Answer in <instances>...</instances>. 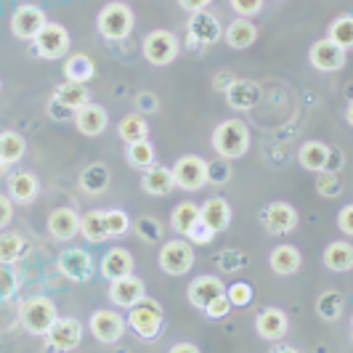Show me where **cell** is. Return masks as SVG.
<instances>
[{
    "instance_id": "6da1fadb",
    "label": "cell",
    "mask_w": 353,
    "mask_h": 353,
    "mask_svg": "<svg viewBox=\"0 0 353 353\" xmlns=\"http://www.w3.org/2000/svg\"><path fill=\"white\" fill-rule=\"evenodd\" d=\"M212 149L223 159L242 157L250 149V128L236 117L223 120L212 130Z\"/></svg>"
},
{
    "instance_id": "7a4b0ae2",
    "label": "cell",
    "mask_w": 353,
    "mask_h": 353,
    "mask_svg": "<svg viewBox=\"0 0 353 353\" xmlns=\"http://www.w3.org/2000/svg\"><path fill=\"white\" fill-rule=\"evenodd\" d=\"M128 327L141 337V340H154V337L162 332V321H165V314H162V305H159L154 298H146L143 295L136 305L128 308Z\"/></svg>"
},
{
    "instance_id": "3957f363",
    "label": "cell",
    "mask_w": 353,
    "mask_h": 353,
    "mask_svg": "<svg viewBox=\"0 0 353 353\" xmlns=\"http://www.w3.org/2000/svg\"><path fill=\"white\" fill-rule=\"evenodd\" d=\"M96 27H99L101 37L120 43V40H125V37L133 32V27H136V14H133L130 6H125V3H106L104 8L99 11Z\"/></svg>"
},
{
    "instance_id": "277c9868",
    "label": "cell",
    "mask_w": 353,
    "mask_h": 353,
    "mask_svg": "<svg viewBox=\"0 0 353 353\" xmlns=\"http://www.w3.org/2000/svg\"><path fill=\"white\" fill-rule=\"evenodd\" d=\"M56 316H59V311H56L53 301L40 298V295L27 298V301L19 305V324H21L30 335L43 337L48 332V327L56 321Z\"/></svg>"
},
{
    "instance_id": "5b68a950",
    "label": "cell",
    "mask_w": 353,
    "mask_h": 353,
    "mask_svg": "<svg viewBox=\"0 0 353 353\" xmlns=\"http://www.w3.org/2000/svg\"><path fill=\"white\" fill-rule=\"evenodd\" d=\"M143 59L152 64V67H168L178 59L181 51V43L173 32L168 30H152L149 35L143 37Z\"/></svg>"
},
{
    "instance_id": "8992f818",
    "label": "cell",
    "mask_w": 353,
    "mask_h": 353,
    "mask_svg": "<svg viewBox=\"0 0 353 353\" xmlns=\"http://www.w3.org/2000/svg\"><path fill=\"white\" fill-rule=\"evenodd\" d=\"M194 265V248L186 239H170L159 250V268L168 276H183Z\"/></svg>"
},
{
    "instance_id": "52a82bcc",
    "label": "cell",
    "mask_w": 353,
    "mask_h": 353,
    "mask_svg": "<svg viewBox=\"0 0 353 353\" xmlns=\"http://www.w3.org/2000/svg\"><path fill=\"white\" fill-rule=\"evenodd\" d=\"M43 337H46V348H51V351H74L83 343V324L72 316H56V321Z\"/></svg>"
},
{
    "instance_id": "ba28073f",
    "label": "cell",
    "mask_w": 353,
    "mask_h": 353,
    "mask_svg": "<svg viewBox=\"0 0 353 353\" xmlns=\"http://www.w3.org/2000/svg\"><path fill=\"white\" fill-rule=\"evenodd\" d=\"M70 43H72L70 32H67L61 24H53V21H48V24L32 37V48H35V53L40 56V59H48V61L67 56Z\"/></svg>"
},
{
    "instance_id": "9c48e42d",
    "label": "cell",
    "mask_w": 353,
    "mask_h": 353,
    "mask_svg": "<svg viewBox=\"0 0 353 353\" xmlns=\"http://www.w3.org/2000/svg\"><path fill=\"white\" fill-rule=\"evenodd\" d=\"M90 335L96 337L101 345H114L120 343L128 330V321H125L117 311H109V308H99L93 311V316L88 319Z\"/></svg>"
},
{
    "instance_id": "30bf717a",
    "label": "cell",
    "mask_w": 353,
    "mask_h": 353,
    "mask_svg": "<svg viewBox=\"0 0 353 353\" xmlns=\"http://www.w3.org/2000/svg\"><path fill=\"white\" fill-rule=\"evenodd\" d=\"M173 181L183 192H196L208 183V162L196 154H186L173 165Z\"/></svg>"
},
{
    "instance_id": "8fae6325",
    "label": "cell",
    "mask_w": 353,
    "mask_h": 353,
    "mask_svg": "<svg viewBox=\"0 0 353 353\" xmlns=\"http://www.w3.org/2000/svg\"><path fill=\"white\" fill-rule=\"evenodd\" d=\"M261 223L268 234H290V231L298 229V210L290 205V202H268L263 210H261Z\"/></svg>"
},
{
    "instance_id": "7c38bea8",
    "label": "cell",
    "mask_w": 353,
    "mask_h": 353,
    "mask_svg": "<svg viewBox=\"0 0 353 353\" xmlns=\"http://www.w3.org/2000/svg\"><path fill=\"white\" fill-rule=\"evenodd\" d=\"M59 271L74 284L88 282L93 276V255L83 248H70L59 255Z\"/></svg>"
},
{
    "instance_id": "4fadbf2b",
    "label": "cell",
    "mask_w": 353,
    "mask_h": 353,
    "mask_svg": "<svg viewBox=\"0 0 353 353\" xmlns=\"http://www.w3.org/2000/svg\"><path fill=\"white\" fill-rule=\"evenodd\" d=\"M308 61H311V67L319 72H337L345 67V61H348V53L343 51L340 46H335L332 40H327V37H321L316 40L314 46H311V51H308Z\"/></svg>"
},
{
    "instance_id": "5bb4252c",
    "label": "cell",
    "mask_w": 353,
    "mask_h": 353,
    "mask_svg": "<svg viewBox=\"0 0 353 353\" xmlns=\"http://www.w3.org/2000/svg\"><path fill=\"white\" fill-rule=\"evenodd\" d=\"M46 24H48L46 11L37 8V6H30V3L19 6L17 11H14V17H11V30H14V35H17L19 40H30V43H32V37H35Z\"/></svg>"
},
{
    "instance_id": "9a60e30c",
    "label": "cell",
    "mask_w": 353,
    "mask_h": 353,
    "mask_svg": "<svg viewBox=\"0 0 353 353\" xmlns=\"http://www.w3.org/2000/svg\"><path fill=\"white\" fill-rule=\"evenodd\" d=\"M221 35H223V32H221V24H218V19L212 17V14H208V11L192 14V19H189V46H192V48L218 43Z\"/></svg>"
},
{
    "instance_id": "2e32d148",
    "label": "cell",
    "mask_w": 353,
    "mask_h": 353,
    "mask_svg": "<svg viewBox=\"0 0 353 353\" xmlns=\"http://www.w3.org/2000/svg\"><path fill=\"white\" fill-rule=\"evenodd\" d=\"M143 295H146V284L139 276H133V274L109 282V298L117 308H130V305H136L141 301Z\"/></svg>"
},
{
    "instance_id": "e0dca14e",
    "label": "cell",
    "mask_w": 353,
    "mask_h": 353,
    "mask_svg": "<svg viewBox=\"0 0 353 353\" xmlns=\"http://www.w3.org/2000/svg\"><path fill=\"white\" fill-rule=\"evenodd\" d=\"M74 125H77V130H80L83 136L96 139V136H101V133L106 130V125H109V114H106V109L101 104L88 101L85 106L74 109Z\"/></svg>"
},
{
    "instance_id": "ac0fdd59",
    "label": "cell",
    "mask_w": 353,
    "mask_h": 353,
    "mask_svg": "<svg viewBox=\"0 0 353 353\" xmlns=\"http://www.w3.org/2000/svg\"><path fill=\"white\" fill-rule=\"evenodd\" d=\"M255 330H258V335L268 340V343H274V340H282L287 335V330H290V321H287V314L279 311V308H274V305H268L263 308L258 316H255Z\"/></svg>"
},
{
    "instance_id": "d6986e66",
    "label": "cell",
    "mask_w": 353,
    "mask_h": 353,
    "mask_svg": "<svg viewBox=\"0 0 353 353\" xmlns=\"http://www.w3.org/2000/svg\"><path fill=\"white\" fill-rule=\"evenodd\" d=\"M258 101H261V88L252 80H239L236 77L226 88V104L236 112H250Z\"/></svg>"
},
{
    "instance_id": "ffe728a7",
    "label": "cell",
    "mask_w": 353,
    "mask_h": 353,
    "mask_svg": "<svg viewBox=\"0 0 353 353\" xmlns=\"http://www.w3.org/2000/svg\"><path fill=\"white\" fill-rule=\"evenodd\" d=\"M223 292H226V284L221 282L218 276H212V274L196 276L194 282L189 284V290H186L189 303H192L194 308H205L212 298H218V295H223Z\"/></svg>"
},
{
    "instance_id": "44dd1931",
    "label": "cell",
    "mask_w": 353,
    "mask_h": 353,
    "mask_svg": "<svg viewBox=\"0 0 353 353\" xmlns=\"http://www.w3.org/2000/svg\"><path fill=\"white\" fill-rule=\"evenodd\" d=\"M37 194H40V181H37L35 173L19 170V173L8 176V196H11V202L30 205V202L37 199Z\"/></svg>"
},
{
    "instance_id": "7402d4cb",
    "label": "cell",
    "mask_w": 353,
    "mask_h": 353,
    "mask_svg": "<svg viewBox=\"0 0 353 353\" xmlns=\"http://www.w3.org/2000/svg\"><path fill=\"white\" fill-rule=\"evenodd\" d=\"M48 234L53 239H74V234H80V215L72 208H56L48 215Z\"/></svg>"
},
{
    "instance_id": "603a6c76",
    "label": "cell",
    "mask_w": 353,
    "mask_h": 353,
    "mask_svg": "<svg viewBox=\"0 0 353 353\" xmlns=\"http://www.w3.org/2000/svg\"><path fill=\"white\" fill-rule=\"evenodd\" d=\"M173 186H176V181H173V170H170V168H165V165H149V168L143 170L141 189L149 196L170 194Z\"/></svg>"
},
{
    "instance_id": "cb8c5ba5",
    "label": "cell",
    "mask_w": 353,
    "mask_h": 353,
    "mask_svg": "<svg viewBox=\"0 0 353 353\" xmlns=\"http://www.w3.org/2000/svg\"><path fill=\"white\" fill-rule=\"evenodd\" d=\"M199 218H202V221H205L215 234L226 231L229 229V223H231L229 202H226L223 196H210V199H205V205L199 208Z\"/></svg>"
},
{
    "instance_id": "d4e9b609",
    "label": "cell",
    "mask_w": 353,
    "mask_h": 353,
    "mask_svg": "<svg viewBox=\"0 0 353 353\" xmlns=\"http://www.w3.org/2000/svg\"><path fill=\"white\" fill-rule=\"evenodd\" d=\"M268 263H271V271H274V274H279V276H292V274L301 271L303 255L295 245H279V248L271 250Z\"/></svg>"
},
{
    "instance_id": "484cf974",
    "label": "cell",
    "mask_w": 353,
    "mask_h": 353,
    "mask_svg": "<svg viewBox=\"0 0 353 353\" xmlns=\"http://www.w3.org/2000/svg\"><path fill=\"white\" fill-rule=\"evenodd\" d=\"M101 274H104L109 282L133 274V255L125 248H112L104 258H101Z\"/></svg>"
},
{
    "instance_id": "4316f807",
    "label": "cell",
    "mask_w": 353,
    "mask_h": 353,
    "mask_svg": "<svg viewBox=\"0 0 353 353\" xmlns=\"http://www.w3.org/2000/svg\"><path fill=\"white\" fill-rule=\"evenodd\" d=\"M223 37H226V43H229L234 51H245V48H250L255 40H258V27L250 21V19H234L229 24V30L223 32Z\"/></svg>"
},
{
    "instance_id": "83f0119b",
    "label": "cell",
    "mask_w": 353,
    "mask_h": 353,
    "mask_svg": "<svg viewBox=\"0 0 353 353\" xmlns=\"http://www.w3.org/2000/svg\"><path fill=\"white\" fill-rule=\"evenodd\" d=\"M27 152V141L24 136L17 130H3L0 133V168H8V165H17L19 159L24 157Z\"/></svg>"
},
{
    "instance_id": "f1b7e54d",
    "label": "cell",
    "mask_w": 353,
    "mask_h": 353,
    "mask_svg": "<svg viewBox=\"0 0 353 353\" xmlns=\"http://www.w3.org/2000/svg\"><path fill=\"white\" fill-rule=\"evenodd\" d=\"M80 234L83 239H88L93 245L109 239V231H106V210H88L80 215Z\"/></svg>"
},
{
    "instance_id": "f546056e",
    "label": "cell",
    "mask_w": 353,
    "mask_h": 353,
    "mask_svg": "<svg viewBox=\"0 0 353 353\" xmlns=\"http://www.w3.org/2000/svg\"><path fill=\"white\" fill-rule=\"evenodd\" d=\"M321 261H324V265L330 271L345 274V271H351L353 265V248L348 242H330L327 250H324V255H321Z\"/></svg>"
},
{
    "instance_id": "4dcf8cb0",
    "label": "cell",
    "mask_w": 353,
    "mask_h": 353,
    "mask_svg": "<svg viewBox=\"0 0 353 353\" xmlns=\"http://www.w3.org/2000/svg\"><path fill=\"white\" fill-rule=\"evenodd\" d=\"M64 77L70 80V83H83V85H88V80H93V74H96V64H93V59H88L85 53H72L70 59L64 61Z\"/></svg>"
},
{
    "instance_id": "1f68e13d",
    "label": "cell",
    "mask_w": 353,
    "mask_h": 353,
    "mask_svg": "<svg viewBox=\"0 0 353 353\" xmlns=\"http://www.w3.org/2000/svg\"><path fill=\"white\" fill-rule=\"evenodd\" d=\"M327 154H330V146L324 141H305L301 146V152H298V159H301V165L305 170L319 173L327 165Z\"/></svg>"
},
{
    "instance_id": "d6a6232c",
    "label": "cell",
    "mask_w": 353,
    "mask_h": 353,
    "mask_svg": "<svg viewBox=\"0 0 353 353\" xmlns=\"http://www.w3.org/2000/svg\"><path fill=\"white\" fill-rule=\"evenodd\" d=\"M345 311V295L337 290H327L321 292L316 301V316L321 321H337Z\"/></svg>"
},
{
    "instance_id": "836d02e7",
    "label": "cell",
    "mask_w": 353,
    "mask_h": 353,
    "mask_svg": "<svg viewBox=\"0 0 353 353\" xmlns=\"http://www.w3.org/2000/svg\"><path fill=\"white\" fill-rule=\"evenodd\" d=\"M109 168L101 165V162H93L88 165L85 170H83V176H80V186H83V192L85 194H101L106 192V186H109Z\"/></svg>"
},
{
    "instance_id": "e575fe53",
    "label": "cell",
    "mask_w": 353,
    "mask_h": 353,
    "mask_svg": "<svg viewBox=\"0 0 353 353\" xmlns=\"http://www.w3.org/2000/svg\"><path fill=\"white\" fill-rule=\"evenodd\" d=\"M27 250H30V242L21 234H17V231L0 234V263H17L21 255H27Z\"/></svg>"
},
{
    "instance_id": "d590c367",
    "label": "cell",
    "mask_w": 353,
    "mask_h": 353,
    "mask_svg": "<svg viewBox=\"0 0 353 353\" xmlns=\"http://www.w3.org/2000/svg\"><path fill=\"white\" fill-rule=\"evenodd\" d=\"M196 221H199V205H194V202H181V205H176L173 212H170L173 231L181 234V236H186Z\"/></svg>"
},
{
    "instance_id": "8d00e7d4",
    "label": "cell",
    "mask_w": 353,
    "mask_h": 353,
    "mask_svg": "<svg viewBox=\"0 0 353 353\" xmlns=\"http://www.w3.org/2000/svg\"><path fill=\"white\" fill-rule=\"evenodd\" d=\"M53 96H56L61 104L70 106V109H80V106H85L90 101L88 88H85L83 83H70V80H64L59 88L53 90Z\"/></svg>"
},
{
    "instance_id": "74e56055",
    "label": "cell",
    "mask_w": 353,
    "mask_h": 353,
    "mask_svg": "<svg viewBox=\"0 0 353 353\" xmlns=\"http://www.w3.org/2000/svg\"><path fill=\"white\" fill-rule=\"evenodd\" d=\"M154 157H157V152H154V146H152L149 139L125 143V159H128L133 168H139V170H146L149 165H154Z\"/></svg>"
},
{
    "instance_id": "f35d334b",
    "label": "cell",
    "mask_w": 353,
    "mask_h": 353,
    "mask_svg": "<svg viewBox=\"0 0 353 353\" xmlns=\"http://www.w3.org/2000/svg\"><path fill=\"white\" fill-rule=\"evenodd\" d=\"M117 133H120V139L125 143L143 141V139H149V125H146L141 114H125L120 125H117Z\"/></svg>"
},
{
    "instance_id": "ab89813d",
    "label": "cell",
    "mask_w": 353,
    "mask_h": 353,
    "mask_svg": "<svg viewBox=\"0 0 353 353\" xmlns=\"http://www.w3.org/2000/svg\"><path fill=\"white\" fill-rule=\"evenodd\" d=\"M327 40H332L335 46H340L343 51L348 53L353 46V19L351 14H345V17H337L332 24H330V35Z\"/></svg>"
},
{
    "instance_id": "60d3db41",
    "label": "cell",
    "mask_w": 353,
    "mask_h": 353,
    "mask_svg": "<svg viewBox=\"0 0 353 353\" xmlns=\"http://www.w3.org/2000/svg\"><path fill=\"white\" fill-rule=\"evenodd\" d=\"M133 231H136V236L141 242H157L159 236H162V223H159L157 218H152V215H143V218H139L133 223Z\"/></svg>"
},
{
    "instance_id": "b9f144b4",
    "label": "cell",
    "mask_w": 353,
    "mask_h": 353,
    "mask_svg": "<svg viewBox=\"0 0 353 353\" xmlns=\"http://www.w3.org/2000/svg\"><path fill=\"white\" fill-rule=\"evenodd\" d=\"M215 263H218V268H221L223 274H234V271H239V268L248 265V258H245V252L229 248V250H221V252H218Z\"/></svg>"
},
{
    "instance_id": "7bdbcfd3",
    "label": "cell",
    "mask_w": 353,
    "mask_h": 353,
    "mask_svg": "<svg viewBox=\"0 0 353 353\" xmlns=\"http://www.w3.org/2000/svg\"><path fill=\"white\" fill-rule=\"evenodd\" d=\"M316 192L321 196H327V199H332L343 192V181L337 173H330V170H319V178H316Z\"/></svg>"
},
{
    "instance_id": "ee69618b",
    "label": "cell",
    "mask_w": 353,
    "mask_h": 353,
    "mask_svg": "<svg viewBox=\"0 0 353 353\" xmlns=\"http://www.w3.org/2000/svg\"><path fill=\"white\" fill-rule=\"evenodd\" d=\"M130 229V218L125 210H106V231L109 236H123Z\"/></svg>"
},
{
    "instance_id": "f6af8a7d",
    "label": "cell",
    "mask_w": 353,
    "mask_h": 353,
    "mask_svg": "<svg viewBox=\"0 0 353 353\" xmlns=\"http://www.w3.org/2000/svg\"><path fill=\"white\" fill-rule=\"evenodd\" d=\"M226 298L231 301V305H236V308H248L250 303H252V287L248 282H236L226 287Z\"/></svg>"
},
{
    "instance_id": "bcb514c9",
    "label": "cell",
    "mask_w": 353,
    "mask_h": 353,
    "mask_svg": "<svg viewBox=\"0 0 353 353\" xmlns=\"http://www.w3.org/2000/svg\"><path fill=\"white\" fill-rule=\"evenodd\" d=\"M19 290L17 274L11 271V265L0 263V301H11Z\"/></svg>"
},
{
    "instance_id": "7dc6e473",
    "label": "cell",
    "mask_w": 353,
    "mask_h": 353,
    "mask_svg": "<svg viewBox=\"0 0 353 353\" xmlns=\"http://www.w3.org/2000/svg\"><path fill=\"white\" fill-rule=\"evenodd\" d=\"M231 308H234V305H231V301L226 298V292H223V295L212 298V301L208 303V305H205L202 311L208 314V319H212V321H218V319H226V316H229Z\"/></svg>"
},
{
    "instance_id": "c3c4849f",
    "label": "cell",
    "mask_w": 353,
    "mask_h": 353,
    "mask_svg": "<svg viewBox=\"0 0 353 353\" xmlns=\"http://www.w3.org/2000/svg\"><path fill=\"white\" fill-rule=\"evenodd\" d=\"M229 3L231 8H234V14L242 19L258 17L263 11V0H229Z\"/></svg>"
},
{
    "instance_id": "681fc988",
    "label": "cell",
    "mask_w": 353,
    "mask_h": 353,
    "mask_svg": "<svg viewBox=\"0 0 353 353\" xmlns=\"http://www.w3.org/2000/svg\"><path fill=\"white\" fill-rule=\"evenodd\" d=\"M212 236H215V231H212L210 226L202 221V218H199L194 226H192V231L186 234V239H189L192 245H210Z\"/></svg>"
},
{
    "instance_id": "f907efd6",
    "label": "cell",
    "mask_w": 353,
    "mask_h": 353,
    "mask_svg": "<svg viewBox=\"0 0 353 353\" xmlns=\"http://www.w3.org/2000/svg\"><path fill=\"white\" fill-rule=\"evenodd\" d=\"M231 178L229 162H208V183H226Z\"/></svg>"
},
{
    "instance_id": "816d5d0a",
    "label": "cell",
    "mask_w": 353,
    "mask_h": 353,
    "mask_svg": "<svg viewBox=\"0 0 353 353\" xmlns=\"http://www.w3.org/2000/svg\"><path fill=\"white\" fill-rule=\"evenodd\" d=\"M48 114H51L53 120H59V123H67L74 117V109H70L67 104H61L56 96H51V101H48Z\"/></svg>"
},
{
    "instance_id": "f5cc1de1",
    "label": "cell",
    "mask_w": 353,
    "mask_h": 353,
    "mask_svg": "<svg viewBox=\"0 0 353 353\" xmlns=\"http://www.w3.org/2000/svg\"><path fill=\"white\" fill-rule=\"evenodd\" d=\"M136 109L143 112V114H154V112L159 109V99L152 93V90H143V93L136 96Z\"/></svg>"
},
{
    "instance_id": "db71d44e",
    "label": "cell",
    "mask_w": 353,
    "mask_h": 353,
    "mask_svg": "<svg viewBox=\"0 0 353 353\" xmlns=\"http://www.w3.org/2000/svg\"><path fill=\"white\" fill-rule=\"evenodd\" d=\"M337 226H340V231H343L345 236L353 234V205H345L343 210L337 212Z\"/></svg>"
},
{
    "instance_id": "11a10c76",
    "label": "cell",
    "mask_w": 353,
    "mask_h": 353,
    "mask_svg": "<svg viewBox=\"0 0 353 353\" xmlns=\"http://www.w3.org/2000/svg\"><path fill=\"white\" fill-rule=\"evenodd\" d=\"M11 221H14V202L11 196L0 194V229H6Z\"/></svg>"
},
{
    "instance_id": "9f6ffc18",
    "label": "cell",
    "mask_w": 353,
    "mask_h": 353,
    "mask_svg": "<svg viewBox=\"0 0 353 353\" xmlns=\"http://www.w3.org/2000/svg\"><path fill=\"white\" fill-rule=\"evenodd\" d=\"M234 80H236V74H234V72H218V74L212 77V88L221 90V93H226V88H229Z\"/></svg>"
},
{
    "instance_id": "6f0895ef",
    "label": "cell",
    "mask_w": 353,
    "mask_h": 353,
    "mask_svg": "<svg viewBox=\"0 0 353 353\" xmlns=\"http://www.w3.org/2000/svg\"><path fill=\"white\" fill-rule=\"evenodd\" d=\"M343 162H345V159H343V152L330 146V154H327V165H324V170H330V173H337V170L343 168Z\"/></svg>"
},
{
    "instance_id": "680465c9",
    "label": "cell",
    "mask_w": 353,
    "mask_h": 353,
    "mask_svg": "<svg viewBox=\"0 0 353 353\" xmlns=\"http://www.w3.org/2000/svg\"><path fill=\"white\" fill-rule=\"evenodd\" d=\"M181 3V8L183 11H189V14H196V11H205L208 6H210L212 0H178Z\"/></svg>"
},
{
    "instance_id": "91938a15",
    "label": "cell",
    "mask_w": 353,
    "mask_h": 353,
    "mask_svg": "<svg viewBox=\"0 0 353 353\" xmlns=\"http://www.w3.org/2000/svg\"><path fill=\"white\" fill-rule=\"evenodd\" d=\"M170 353H199V348H196L194 343H178V345L170 348Z\"/></svg>"
}]
</instances>
